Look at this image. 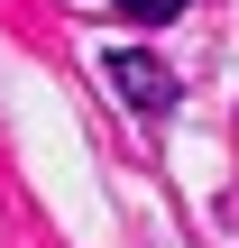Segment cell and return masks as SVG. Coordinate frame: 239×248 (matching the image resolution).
<instances>
[{
	"label": "cell",
	"instance_id": "1",
	"mask_svg": "<svg viewBox=\"0 0 239 248\" xmlns=\"http://www.w3.org/2000/svg\"><path fill=\"white\" fill-rule=\"evenodd\" d=\"M101 74H111V92H120L129 110H147V120H166V110H175V74H166L147 46H111V55H101Z\"/></svg>",
	"mask_w": 239,
	"mask_h": 248
},
{
	"label": "cell",
	"instance_id": "2",
	"mask_svg": "<svg viewBox=\"0 0 239 248\" xmlns=\"http://www.w3.org/2000/svg\"><path fill=\"white\" fill-rule=\"evenodd\" d=\"M120 9H129L138 28H166V18H184V0H120Z\"/></svg>",
	"mask_w": 239,
	"mask_h": 248
}]
</instances>
